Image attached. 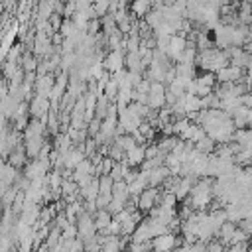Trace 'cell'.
I'll return each instance as SVG.
<instances>
[{
  "label": "cell",
  "instance_id": "obj_1",
  "mask_svg": "<svg viewBox=\"0 0 252 252\" xmlns=\"http://www.w3.org/2000/svg\"><path fill=\"white\" fill-rule=\"evenodd\" d=\"M181 244H183L181 234L179 232H171V230H167L163 234H158V236H154L150 240V246H152L154 252H169V250H173V248H177Z\"/></svg>",
  "mask_w": 252,
  "mask_h": 252
},
{
  "label": "cell",
  "instance_id": "obj_2",
  "mask_svg": "<svg viewBox=\"0 0 252 252\" xmlns=\"http://www.w3.org/2000/svg\"><path fill=\"white\" fill-rule=\"evenodd\" d=\"M159 191H161V187H146V189L136 197V209H138L142 215H146L152 207H156Z\"/></svg>",
  "mask_w": 252,
  "mask_h": 252
},
{
  "label": "cell",
  "instance_id": "obj_3",
  "mask_svg": "<svg viewBox=\"0 0 252 252\" xmlns=\"http://www.w3.org/2000/svg\"><path fill=\"white\" fill-rule=\"evenodd\" d=\"M75 224H77V236L81 240H89L96 234V228H94V222H93V215L89 213H81L77 219H75Z\"/></svg>",
  "mask_w": 252,
  "mask_h": 252
},
{
  "label": "cell",
  "instance_id": "obj_4",
  "mask_svg": "<svg viewBox=\"0 0 252 252\" xmlns=\"http://www.w3.org/2000/svg\"><path fill=\"white\" fill-rule=\"evenodd\" d=\"M244 75V69L236 67V65H224L222 69H219L215 73V79H217V85H222V83H238Z\"/></svg>",
  "mask_w": 252,
  "mask_h": 252
},
{
  "label": "cell",
  "instance_id": "obj_5",
  "mask_svg": "<svg viewBox=\"0 0 252 252\" xmlns=\"http://www.w3.org/2000/svg\"><path fill=\"white\" fill-rule=\"evenodd\" d=\"M102 67L104 71H108L110 75L124 69V51L122 49H110L104 57H102Z\"/></svg>",
  "mask_w": 252,
  "mask_h": 252
},
{
  "label": "cell",
  "instance_id": "obj_6",
  "mask_svg": "<svg viewBox=\"0 0 252 252\" xmlns=\"http://www.w3.org/2000/svg\"><path fill=\"white\" fill-rule=\"evenodd\" d=\"M53 85H55V73L35 75V81H33V93L39 94V96L49 98V93H51Z\"/></svg>",
  "mask_w": 252,
  "mask_h": 252
},
{
  "label": "cell",
  "instance_id": "obj_7",
  "mask_svg": "<svg viewBox=\"0 0 252 252\" xmlns=\"http://www.w3.org/2000/svg\"><path fill=\"white\" fill-rule=\"evenodd\" d=\"M146 175H148V185H150V187H161L163 181H165L171 173H169V169L161 163V165H156V167L148 169Z\"/></svg>",
  "mask_w": 252,
  "mask_h": 252
},
{
  "label": "cell",
  "instance_id": "obj_8",
  "mask_svg": "<svg viewBox=\"0 0 252 252\" xmlns=\"http://www.w3.org/2000/svg\"><path fill=\"white\" fill-rule=\"evenodd\" d=\"M144 146H146V144H136V146H132L130 150L124 152V161H126L130 167H140V163L146 159V156H144Z\"/></svg>",
  "mask_w": 252,
  "mask_h": 252
},
{
  "label": "cell",
  "instance_id": "obj_9",
  "mask_svg": "<svg viewBox=\"0 0 252 252\" xmlns=\"http://www.w3.org/2000/svg\"><path fill=\"white\" fill-rule=\"evenodd\" d=\"M130 6H128V12H130V16L132 18H136V20H142L150 10H152V0H132V2H128Z\"/></svg>",
  "mask_w": 252,
  "mask_h": 252
},
{
  "label": "cell",
  "instance_id": "obj_10",
  "mask_svg": "<svg viewBox=\"0 0 252 252\" xmlns=\"http://www.w3.org/2000/svg\"><path fill=\"white\" fill-rule=\"evenodd\" d=\"M8 163L16 169H22L26 163H28V156H26V150H24V144L16 146L10 154H8Z\"/></svg>",
  "mask_w": 252,
  "mask_h": 252
},
{
  "label": "cell",
  "instance_id": "obj_11",
  "mask_svg": "<svg viewBox=\"0 0 252 252\" xmlns=\"http://www.w3.org/2000/svg\"><path fill=\"white\" fill-rule=\"evenodd\" d=\"M110 220H112V215H110L106 209H96L94 215H93V222H94L96 232H102V230L108 226Z\"/></svg>",
  "mask_w": 252,
  "mask_h": 252
},
{
  "label": "cell",
  "instance_id": "obj_12",
  "mask_svg": "<svg viewBox=\"0 0 252 252\" xmlns=\"http://www.w3.org/2000/svg\"><path fill=\"white\" fill-rule=\"evenodd\" d=\"M250 128H234V132H232V142L234 144H238L240 148H250Z\"/></svg>",
  "mask_w": 252,
  "mask_h": 252
},
{
  "label": "cell",
  "instance_id": "obj_13",
  "mask_svg": "<svg viewBox=\"0 0 252 252\" xmlns=\"http://www.w3.org/2000/svg\"><path fill=\"white\" fill-rule=\"evenodd\" d=\"M193 146H195V150H197V152H201V154H213V150H215V146H217V144H215V142L205 134V136H203L199 142H195Z\"/></svg>",
  "mask_w": 252,
  "mask_h": 252
},
{
  "label": "cell",
  "instance_id": "obj_14",
  "mask_svg": "<svg viewBox=\"0 0 252 252\" xmlns=\"http://www.w3.org/2000/svg\"><path fill=\"white\" fill-rule=\"evenodd\" d=\"M71 146H75V144L71 142V138H69L65 132H61V134L55 136V150H57V152H65V150H69Z\"/></svg>",
  "mask_w": 252,
  "mask_h": 252
},
{
  "label": "cell",
  "instance_id": "obj_15",
  "mask_svg": "<svg viewBox=\"0 0 252 252\" xmlns=\"http://www.w3.org/2000/svg\"><path fill=\"white\" fill-rule=\"evenodd\" d=\"M112 183H114V181L110 179V175H108V173L98 175V193H110Z\"/></svg>",
  "mask_w": 252,
  "mask_h": 252
},
{
  "label": "cell",
  "instance_id": "obj_16",
  "mask_svg": "<svg viewBox=\"0 0 252 252\" xmlns=\"http://www.w3.org/2000/svg\"><path fill=\"white\" fill-rule=\"evenodd\" d=\"M205 250L207 252H224V244L219 242L217 238H211V240L205 242Z\"/></svg>",
  "mask_w": 252,
  "mask_h": 252
},
{
  "label": "cell",
  "instance_id": "obj_17",
  "mask_svg": "<svg viewBox=\"0 0 252 252\" xmlns=\"http://www.w3.org/2000/svg\"><path fill=\"white\" fill-rule=\"evenodd\" d=\"M236 226L240 228V230H244L246 234H250L252 232V219L248 217V219H240L238 222H236Z\"/></svg>",
  "mask_w": 252,
  "mask_h": 252
},
{
  "label": "cell",
  "instance_id": "obj_18",
  "mask_svg": "<svg viewBox=\"0 0 252 252\" xmlns=\"http://www.w3.org/2000/svg\"><path fill=\"white\" fill-rule=\"evenodd\" d=\"M126 2H132V0H126Z\"/></svg>",
  "mask_w": 252,
  "mask_h": 252
},
{
  "label": "cell",
  "instance_id": "obj_19",
  "mask_svg": "<svg viewBox=\"0 0 252 252\" xmlns=\"http://www.w3.org/2000/svg\"><path fill=\"white\" fill-rule=\"evenodd\" d=\"M98 252H100V250H98Z\"/></svg>",
  "mask_w": 252,
  "mask_h": 252
}]
</instances>
